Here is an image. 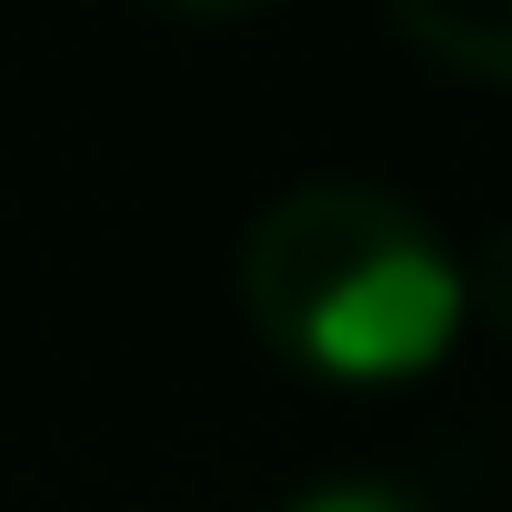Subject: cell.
<instances>
[{
  "label": "cell",
  "instance_id": "obj_1",
  "mask_svg": "<svg viewBox=\"0 0 512 512\" xmlns=\"http://www.w3.org/2000/svg\"><path fill=\"white\" fill-rule=\"evenodd\" d=\"M241 322L292 372L342 392H392L452 362L472 282L452 241L382 181H292L241 231Z\"/></svg>",
  "mask_w": 512,
  "mask_h": 512
},
{
  "label": "cell",
  "instance_id": "obj_2",
  "mask_svg": "<svg viewBox=\"0 0 512 512\" xmlns=\"http://www.w3.org/2000/svg\"><path fill=\"white\" fill-rule=\"evenodd\" d=\"M392 31L412 51H432L462 81H502L512 91V0H382Z\"/></svg>",
  "mask_w": 512,
  "mask_h": 512
},
{
  "label": "cell",
  "instance_id": "obj_5",
  "mask_svg": "<svg viewBox=\"0 0 512 512\" xmlns=\"http://www.w3.org/2000/svg\"><path fill=\"white\" fill-rule=\"evenodd\" d=\"M141 11H161V21H251L272 0H141Z\"/></svg>",
  "mask_w": 512,
  "mask_h": 512
},
{
  "label": "cell",
  "instance_id": "obj_4",
  "mask_svg": "<svg viewBox=\"0 0 512 512\" xmlns=\"http://www.w3.org/2000/svg\"><path fill=\"white\" fill-rule=\"evenodd\" d=\"M462 282H472V312H482L492 332H512V221H502V231L482 241V262H472Z\"/></svg>",
  "mask_w": 512,
  "mask_h": 512
},
{
  "label": "cell",
  "instance_id": "obj_3",
  "mask_svg": "<svg viewBox=\"0 0 512 512\" xmlns=\"http://www.w3.org/2000/svg\"><path fill=\"white\" fill-rule=\"evenodd\" d=\"M282 512H442V502H422L412 482H322V492H302V502H282Z\"/></svg>",
  "mask_w": 512,
  "mask_h": 512
}]
</instances>
